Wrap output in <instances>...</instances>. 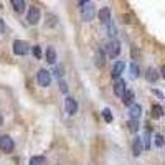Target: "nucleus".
<instances>
[{"label": "nucleus", "instance_id": "obj_1", "mask_svg": "<svg viewBox=\"0 0 165 165\" xmlns=\"http://www.w3.org/2000/svg\"><path fill=\"white\" fill-rule=\"evenodd\" d=\"M106 55H108L109 58H117L121 55V43L116 40V38H111V40H108V43H106Z\"/></svg>", "mask_w": 165, "mask_h": 165}, {"label": "nucleus", "instance_id": "obj_10", "mask_svg": "<svg viewBox=\"0 0 165 165\" xmlns=\"http://www.w3.org/2000/svg\"><path fill=\"white\" fill-rule=\"evenodd\" d=\"M125 71V63L124 61H116L112 65V78L114 79H119V76L122 74V73Z\"/></svg>", "mask_w": 165, "mask_h": 165}, {"label": "nucleus", "instance_id": "obj_28", "mask_svg": "<svg viewBox=\"0 0 165 165\" xmlns=\"http://www.w3.org/2000/svg\"><path fill=\"white\" fill-rule=\"evenodd\" d=\"M155 145L157 147H163V144H165V139H163V135L162 134H155Z\"/></svg>", "mask_w": 165, "mask_h": 165}, {"label": "nucleus", "instance_id": "obj_24", "mask_svg": "<svg viewBox=\"0 0 165 165\" xmlns=\"http://www.w3.org/2000/svg\"><path fill=\"white\" fill-rule=\"evenodd\" d=\"M142 140H144V149H145V150H149V149H150V130H149V129L145 130V134H144Z\"/></svg>", "mask_w": 165, "mask_h": 165}, {"label": "nucleus", "instance_id": "obj_20", "mask_svg": "<svg viewBox=\"0 0 165 165\" xmlns=\"http://www.w3.org/2000/svg\"><path fill=\"white\" fill-rule=\"evenodd\" d=\"M30 165H46V159L43 155H33L30 159Z\"/></svg>", "mask_w": 165, "mask_h": 165}, {"label": "nucleus", "instance_id": "obj_19", "mask_svg": "<svg viewBox=\"0 0 165 165\" xmlns=\"http://www.w3.org/2000/svg\"><path fill=\"white\" fill-rule=\"evenodd\" d=\"M163 116V108L160 104H154L152 106V117L154 119H160Z\"/></svg>", "mask_w": 165, "mask_h": 165}, {"label": "nucleus", "instance_id": "obj_6", "mask_svg": "<svg viewBox=\"0 0 165 165\" xmlns=\"http://www.w3.org/2000/svg\"><path fill=\"white\" fill-rule=\"evenodd\" d=\"M40 18H41L40 8L35 7V5L28 8V13H27V22L30 23V25H36V23L40 22Z\"/></svg>", "mask_w": 165, "mask_h": 165}, {"label": "nucleus", "instance_id": "obj_11", "mask_svg": "<svg viewBox=\"0 0 165 165\" xmlns=\"http://www.w3.org/2000/svg\"><path fill=\"white\" fill-rule=\"evenodd\" d=\"M140 116H142V106L137 104V103H134V104L129 108V117H130V119L139 121Z\"/></svg>", "mask_w": 165, "mask_h": 165}, {"label": "nucleus", "instance_id": "obj_14", "mask_svg": "<svg viewBox=\"0 0 165 165\" xmlns=\"http://www.w3.org/2000/svg\"><path fill=\"white\" fill-rule=\"evenodd\" d=\"M45 58H46V63L55 65V63H56V50H55V48H53V46H46Z\"/></svg>", "mask_w": 165, "mask_h": 165}, {"label": "nucleus", "instance_id": "obj_13", "mask_svg": "<svg viewBox=\"0 0 165 165\" xmlns=\"http://www.w3.org/2000/svg\"><path fill=\"white\" fill-rule=\"evenodd\" d=\"M104 63H106V51L104 50H98L96 55H94V65L98 68H103Z\"/></svg>", "mask_w": 165, "mask_h": 165}, {"label": "nucleus", "instance_id": "obj_32", "mask_svg": "<svg viewBox=\"0 0 165 165\" xmlns=\"http://www.w3.org/2000/svg\"><path fill=\"white\" fill-rule=\"evenodd\" d=\"M3 124V117H2V114H0V125Z\"/></svg>", "mask_w": 165, "mask_h": 165}, {"label": "nucleus", "instance_id": "obj_26", "mask_svg": "<svg viewBox=\"0 0 165 165\" xmlns=\"http://www.w3.org/2000/svg\"><path fill=\"white\" fill-rule=\"evenodd\" d=\"M32 53H33V56H35L36 60H41V58H43V53H41V46H38V45H35V46H33Z\"/></svg>", "mask_w": 165, "mask_h": 165}, {"label": "nucleus", "instance_id": "obj_30", "mask_svg": "<svg viewBox=\"0 0 165 165\" xmlns=\"http://www.w3.org/2000/svg\"><path fill=\"white\" fill-rule=\"evenodd\" d=\"M152 93H154L155 96H159V98H160V99H163V94H162V93H160V91H157V89H152Z\"/></svg>", "mask_w": 165, "mask_h": 165}, {"label": "nucleus", "instance_id": "obj_25", "mask_svg": "<svg viewBox=\"0 0 165 165\" xmlns=\"http://www.w3.org/2000/svg\"><path fill=\"white\" fill-rule=\"evenodd\" d=\"M58 86H60V91L63 94H68V91H70V88H68V82L65 79H60L58 81Z\"/></svg>", "mask_w": 165, "mask_h": 165}, {"label": "nucleus", "instance_id": "obj_16", "mask_svg": "<svg viewBox=\"0 0 165 165\" xmlns=\"http://www.w3.org/2000/svg\"><path fill=\"white\" fill-rule=\"evenodd\" d=\"M12 7H13V10H15L17 13H22L27 10V2L25 0H12Z\"/></svg>", "mask_w": 165, "mask_h": 165}, {"label": "nucleus", "instance_id": "obj_17", "mask_svg": "<svg viewBox=\"0 0 165 165\" xmlns=\"http://www.w3.org/2000/svg\"><path fill=\"white\" fill-rule=\"evenodd\" d=\"M134 99H135V94H134V91H130V89H127L122 96V103L127 106V108H130V106L134 104Z\"/></svg>", "mask_w": 165, "mask_h": 165}, {"label": "nucleus", "instance_id": "obj_22", "mask_svg": "<svg viewBox=\"0 0 165 165\" xmlns=\"http://www.w3.org/2000/svg\"><path fill=\"white\" fill-rule=\"evenodd\" d=\"M103 117H104V121L108 124H111L112 122V119H114V116H112V111H111L109 108H106V109H103Z\"/></svg>", "mask_w": 165, "mask_h": 165}, {"label": "nucleus", "instance_id": "obj_8", "mask_svg": "<svg viewBox=\"0 0 165 165\" xmlns=\"http://www.w3.org/2000/svg\"><path fill=\"white\" fill-rule=\"evenodd\" d=\"M98 18L101 23H104V25H108L109 22H112V17H111V10L109 7H103L101 10L98 12Z\"/></svg>", "mask_w": 165, "mask_h": 165}, {"label": "nucleus", "instance_id": "obj_29", "mask_svg": "<svg viewBox=\"0 0 165 165\" xmlns=\"http://www.w3.org/2000/svg\"><path fill=\"white\" fill-rule=\"evenodd\" d=\"M5 30H7V27H5V23H3V20L0 18V33H3Z\"/></svg>", "mask_w": 165, "mask_h": 165}, {"label": "nucleus", "instance_id": "obj_27", "mask_svg": "<svg viewBox=\"0 0 165 165\" xmlns=\"http://www.w3.org/2000/svg\"><path fill=\"white\" fill-rule=\"evenodd\" d=\"M127 125H129V129L132 130V132H137L139 130V121H135V119H130L127 122Z\"/></svg>", "mask_w": 165, "mask_h": 165}, {"label": "nucleus", "instance_id": "obj_18", "mask_svg": "<svg viewBox=\"0 0 165 165\" xmlns=\"http://www.w3.org/2000/svg\"><path fill=\"white\" fill-rule=\"evenodd\" d=\"M129 74H130V78L132 79H137V78L140 76V68H139V65L137 63H130V66H129Z\"/></svg>", "mask_w": 165, "mask_h": 165}, {"label": "nucleus", "instance_id": "obj_31", "mask_svg": "<svg viewBox=\"0 0 165 165\" xmlns=\"http://www.w3.org/2000/svg\"><path fill=\"white\" fill-rule=\"evenodd\" d=\"M160 74H162V78H163V79H165V65L162 66V70H160Z\"/></svg>", "mask_w": 165, "mask_h": 165}, {"label": "nucleus", "instance_id": "obj_9", "mask_svg": "<svg viewBox=\"0 0 165 165\" xmlns=\"http://www.w3.org/2000/svg\"><path fill=\"white\" fill-rule=\"evenodd\" d=\"M142 150H144V140L140 135H137V137H134V140H132V154L135 157H139V155L142 154Z\"/></svg>", "mask_w": 165, "mask_h": 165}, {"label": "nucleus", "instance_id": "obj_12", "mask_svg": "<svg viewBox=\"0 0 165 165\" xmlns=\"http://www.w3.org/2000/svg\"><path fill=\"white\" fill-rule=\"evenodd\" d=\"M125 91H127V89H125V81L121 79V78H119V79H116V82H114V94L119 96V98H122Z\"/></svg>", "mask_w": 165, "mask_h": 165}, {"label": "nucleus", "instance_id": "obj_7", "mask_svg": "<svg viewBox=\"0 0 165 165\" xmlns=\"http://www.w3.org/2000/svg\"><path fill=\"white\" fill-rule=\"evenodd\" d=\"M65 109L70 116L76 114L78 112V101L74 98H71V96H66L65 98Z\"/></svg>", "mask_w": 165, "mask_h": 165}, {"label": "nucleus", "instance_id": "obj_15", "mask_svg": "<svg viewBox=\"0 0 165 165\" xmlns=\"http://www.w3.org/2000/svg\"><path fill=\"white\" fill-rule=\"evenodd\" d=\"M159 76H160L159 71L155 70V68H152V66L147 68V71H145V79H147L149 82H155L159 79Z\"/></svg>", "mask_w": 165, "mask_h": 165}, {"label": "nucleus", "instance_id": "obj_3", "mask_svg": "<svg viewBox=\"0 0 165 165\" xmlns=\"http://www.w3.org/2000/svg\"><path fill=\"white\" fill-rule=\"evenodd\" d=\"M13 53L17 56H25L30 53V45L25 40H15L13 41Z\"/></svg>", "mask_w": 165, "mask_h": 165}, {"label": "nucleus", "instance_id": "obj_5", "mask_svg": "<svg viewBox=\"0 0 165 165\" xmlns=\"http://www.w3.org/2000/svg\"><path fill=\"white\" fill-rule=\"evenodd\" d=\"M13 149H15V142H13V139L10 135H0V150L8 154Z\"/></svg>", "mask_w": 165, "mask_h": 165}, {"label": "nucleus", "instance_id": "obj_4", "mask_svg": "<svg viewBox=\"0 0 165 165\" xmlns=\"http://www.w3.org/2000/svg\"><path fill=\"white\" fill-rule=\"evenodd\" d=\"M36 81L41 88H48L51 84V71L48 70H40L36 73Z\"/></svg>", "mask_w": 165, "mask_h": 165}, {"label": "nucleus", "instance_id": "obj_21", "mask_svg": "<svg viewBox=\"0 0 165 165\" xmlns=\"http://www.w3.org/2000/svg\"><path fill=\"white\" fill-rule=\"evenodd\" d=\"M53 74L58 78V81L63 79V76H65V66H63V65H56L55 70H53Z\"/></svg>", "mask_w": 165, "mask_h": 165}, {"label": "nucleus", "instance_id": "obj_23", "mask_svg": "<svg viewBox=\"0 0 165 165\" xmlns=\"http://www.w3.org/2000/svg\"><path fill=\"white\" fill-rule=\"evenodd\" d=\"M106 28H108V35H109L111 38H114L116 35H117V28H116L114 22H109L108 25H106Z\"/></svg>", "mask_w": 165, "mask_h": 165}, {"label": "nucleus", "instance_id": "obj_2", "mask_svg": "<svg viewBox=\"0 0 165 165\" xmlns=\"http://www.w3.org/2000/svg\"><path fill=\"white\" fill-rule=\"evenodd\" d=\"M96 15H98V12H96V7L93 2H88L84 7H81V20L82 22H91Z\"/></svg>", "mask_w": 165, "mask_h": 165}]
</instances>
